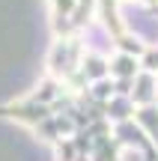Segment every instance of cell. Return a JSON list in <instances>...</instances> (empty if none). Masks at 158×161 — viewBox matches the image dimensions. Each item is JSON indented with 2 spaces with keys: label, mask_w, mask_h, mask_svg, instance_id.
<instances>
[{
  "label": "cell",
  "mask_w": 158,
  "mask_h": 161,
  "mask_svg": "<svg viewBox=\"0 0 158 161\" xmlns=\"http://www.w3.org/2000/svg\"><path fill=\"white\" fill-rule=\"evenodd\" d=\"M131 3V0H128ZM51 51L30 92L0 104L57 158L123 161L140 149L158 161V18L125 15V0H48Z\"/></svg>",
  "instance_id": "6da1fadb"
},
{
  "label": "cell",
  "mask_w": 158,
  "mask_h": 161,
  "mask_svg": "<svg viewBox=\"0 0 158 161\" xmlns=\"http://www.w3.org/2000/svg\"><path fill=\"white\" fill-rule=\"evenodd\" d=\"M131 3L143 6V9H149V12H152V15L158 18V0H131Z\"/></svg>",
  "instance_id": "7a4b0ae2"
}]
</instances>
